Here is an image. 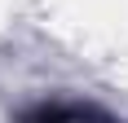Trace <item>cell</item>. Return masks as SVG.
<instances>
[{
    "label": "cell",
    "instance_id": "6da1fadb",
    "mask_svg": "<svg viewBox=\"0 0 128 123\" xmlns=\"http://www.w3.org/2000/svg\"><path fill=\"white\" fill-rule=\"evenodd\" d=\"M22 123H115L110 114L93 110V106H71V101H44L36 110H26Z\"/></svg>",
    "mask_w": 128,
    "mask_h": 123
}]
</instances>
